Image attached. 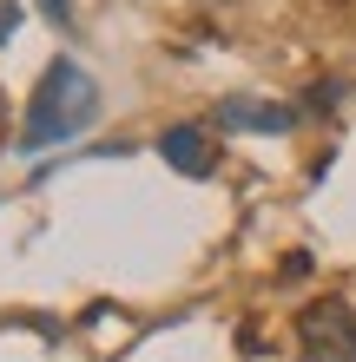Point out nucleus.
I'll list each match as a JSON object with an SVG mask.
<instances>
[{"label":"nucleus","mask_w":356,"mask_h":362,"mask_svg":"<svg viewBox=\"0 0 356 362\" xmlns=\"http://www.w3.org/2000/svg\"><path fill=\"white\" fill-rule=\"evenodd\" d=\"M99 119V86L86 66H73V59H53L47 73H40V86L27 99V125H20V152H47V145H67L79 139L86 125Z\"/></svg>","instance_id":"1"},{"label":"nucleus","mask_w":356,"mask_h":362,"mask_svg":"<svg viewBox=\"0 0 356 362\" xmlns=\"http://www.w3.org/2000/svg\"><path fill=\"white\" fill-rule=\"evenodd\" d=\"M297 336H304V356L310 362H356V310L343 303V296H317V303H304Z\"/></svg>","instance_id":"2"},{"label":"nucleus","mask_w":356,"mask_h":362,"mask_svg":"<svg viewBox=\"0 0 356 362\" xmlns=\"http://www.w3.org/2000/svg\"><path fill=\"white\" fill-rule=\"evenodd\" d=\"M159 158L172 165V172H185V178H212V165H218L205 125H165L159 132Z\"/></svg>","instance_id":"3"},{"label":"nucleus","mask_w":356,"mask_h":362,"mask_svg":"<svg viewBox=\"0 0 356 362\" xmlns=\"http://www.w3.org/2000/svg\"><path fill=\"white\" fill-rule=\"evenodd\" d=\"M218 125H238V132H290L297 112H290V105H270V99L231 93V99H218Z\"/></svg>","instance_id":"4"},{"label":"nucleus","mask_w":356,"mask_h":362,"mask_svg":"<svg viewBox=\"0 0 356 362\" xmlns=\"http://www.w3.org/2000/svg\"><path fill=\"white\" fill-rule=\"evenodd\" d=\"M20 33V0H0V40Z\"/></svg>","instance_id":"5"},{"label":"nucleus","mask_w":356,"mask_h":362,"mask_svg":"<svg viewBox=\"0 0 356 362\" xmlns=\"http://www.w3.org/2000/svg\"><path fill=\"white\" fill-rule=\"evenodd\" d=\"M40 7L53 13V27H73V0H40Z\"/></svg>","instance_id":"6"},{"label":"nucleus","mask_w":356,"mask_h":362,"mask_svg":"<svg viewBox=\"0 0 356 362\" xmlns=\"http://www.w3.org/2000/svg\"><path fill=\"white\" fill-rule=\"evenodd\" d=\"M0 139H7V93H0Z\"/></svg>","instance_id":"7"}]
</instances>
